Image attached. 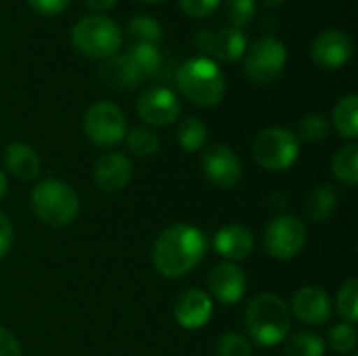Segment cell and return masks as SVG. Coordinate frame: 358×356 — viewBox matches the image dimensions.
<instances>
[{
	"label": "cell",
	"instance_id": "obj_1",
	"mask_svg": "<svg viewBox=\"0 0 358 356\" xmlns=\"http://www.w3.org/2000/svg\"><path fill=\"white\" fill-rule=\"evenodd\" d=\"M208 250L206 235L191 225L166 229L153 245V266L168 279L185 277L201 264Z\"/></svg>",
	"mask_w": 358,
	"mask_h": 356
},
{
	"label": "cell",
	"instance_id": "obj_2",
	"mask_svg": "<svg viewBox=\"0 0 358 356\" xmlns=\"http://www.w3.org/2000/svg\"><path fill=\"white\" fill-rule=\"evenodd\" d=\"M178 90L197 107H214L227 92V80L216 61L210 57L187 59L176 69Z\"/></svg>",
	"mask_w": 358,
	"mask_h": 356
},
{
	"label": "cell",
	"instance_id": "obj_3",
	"mask_svg": "<svg viewBox=\"0 0 358 356\" xmlns=\"http://www.w3.org/2000/svg\"><path fill=\"white\" fill-rule=\"evenodd\" d=\"M245 325L254 342H258L260 346L281 344L292 329L289 308L279 296L260 294L248 304Z\"/></svg>",
	"mask_w": 358,
	"mask_h": 356
},
{
	"label": "cell",
	"instance_id": "obj_4",
	"mask_svg": "<svg viewBox=\"0 0 358 356\" xmlns=\"http://www.w3.org/2000/svg\"><path fill=\"white\" fill-rule=\"evenodd\" d=\"M71 44L80 55L105 61L117 55L122 46V29L105 15H88L73 25Z\"/></svg>",
	"mask_w": 358,
	"mask_h": 356
},
{
	"label": "cell",
	"instance_id": "obj_5",
	"mask_svg": "<svg viewBox=\"0 0 358 356\" xmlns=\"http://www.w3.org/2000/svg\"><path fill=\"white\" fill-rule=\"evenodd\" d=\"M31 210L48 227H67L78 218L80 199L63 180H44L31 191Z\"/></svg>",
	"mask_w": 358,
	"mask_h": 356
},
{
	"label": "cell",
	"instance_id": "obj_6",
	"mask_svg": "<svg viewBox=\"0 0 358 356\" xmlns=\"http://www.w3.org/2000/svg\"><path fill=\"white\" fill-rule=\"evenodd\" d=\"M252 155L264 170H287L296 164L300 155V143L298 136L292 134L285 128L273 126L262 130L252 145Z\"/></svg>",
	"mask_w": 358,
	"mask_h": 356
},
{
	"label": "cell",
	"instance_id": "obj_7",
	"mask_svg": "<svg viewBox=\"0 0 358 356\" xmlns=\"http://www.w3.org/2000/svg\"><path fill=\"white\" fill-rule=\"evenodd\" d=\"M285 61H287L285 44L275 36H264L258 38L245 50L243 69L254 84H271L281 76Z\"/></svg>",
	"mask_w": 358,
	"mask_h": 356
},
{
	"label": "cell",
	"instance_id": "obj_8",
	"mask_svg": "<svg viewBox=\"0 0 358 356\" xmlns=\"http://www.w3.org/2000/svg\"><path fill=\"white\" fill-rule=\"evenodd\" d=\"M84 132L96 147H113L126 138V115L111 101H99L84 113Z\"/></svg>",
	"mask_w": 358,
	"mask_h": 356
},
{
	"label": "cell",
	"instance_id": "obj_9",
	"mask_svg": "<svg viewBox=\"0 0 358 356\" xmlns=\"http://www.w3.org/2000/svg\"><path fill=\"white\" fill-rule=\"evenodd\" d=\"M306 245V227L296 216L275 218L264 233V248L273 258L289 260L298 256Z\"/></svg>",
	"mask_w": 358,
	"mask_h": 356
},
{
	"label": "cell",
	"instance_id": "obj_10",
	"mask_svg": "<svg viewBox=\"0 0 358 356\" xmlns=\"http://www.w3.org/2000/svg\"><path fill=\"white\" fill-rule=\"evenodd\" d=\"M195 46L206 52V55H212L214 59L218 61H224V63H235L237 59H241L248 50V36L229 25V27H222L218 31H208V29H201L195 34Z\"/></svg>",
	"mask_w": 358,
	"mask_h": 356
},
{
	"label": "cell",
	"instance_id": "obj_11",
	"mask_svg": "<svg viewBox=\"0 0 358 356\" xmlns=\"http://www.w3.org/2000/svg\"><path fill=\"white\" fill-rule=\"evenodd\" d=\"M201 170L206 178L220 189H233L243 174L241 159L227 145H210L201 155Z\"/></svg>",
	"mask_w": 358,
	"mask_h": 356
},
{
	"label": "cell",
	"instance_id": "obj_12",
	"mask_svg": "<svg viewBox=\"0 0 358 356\" xmlns=\"http://www.w3.org/2000/svg\"><path fill=\"white\" fill-rule=\"evenodd\" d=\"M136 113L151 126H168L174 124L180 115L178 97L166 86L147 88L136 101Z\"/></svg>",
	"mask_w": 358,
	"mask_h": 356
},
{
	"label": "cell",
	"instance_id": "obj_13",
	"mask_svg": "<svg viewBox=\"0 0 358 356\" xmlns=\"http://www.w3.org/2000/svg\"><path fill=\"white\" fill-rule=\"evenodd\" d=\"M352 52H355V44H352L350 36H346L344 31H338V29L319 34L310 48L313 61L325 69L344 67L352 59Z\"/></svg>",
	"mask_w": 358,
	"mask_h": 356
},
{
	"label": "cell",
	"instance_id": "obj_14",
	"mask_svg": "<svg viewBox=\"0 0 358 356\" xmlns=\"http://www.w3.org/2000/svg\"><path fill=\"white\" fill-rule=\"evenodd\" d=\"M212 313H214L212 298L203 290H197V287L185 290L174 302V319L185 329L203 327L212 319Z\"/></svg>",
	"mask_w": 358,
	"mask_h": 356
},
{
	"label": "cell",
	"instance_id": "obj_15",
	"mask_svg": "<svg viewBox=\"0 0 358 356\" xmlns=\"http://www.w3.org/2000/svg\"><path fill=\"white\" fill-rule=\"evenodd\" d=\"M208 287L212 296L220 300L222 304H237L248 290V279H245V273L237 264L222 262L210 271Z\"/></svg>",
	"mask_w": 358,
	"mask_h": 356
},
{
	"label": "cell",
	"instance_id": "obj_16",
	"mask_svg": "<svg viewBox=\"0 0 358 356\" xmlns=\"http://www.w3.org/2000/svg\"><path fill=\"white\" fill-rule=\"evenodd\" d=\"M292 311L306 325H323L325 321H329L334 306L329 296L321 287L308 285L294 294Z\"/></svg>",
	"mask_w": 358,
	"mask_h": 356
},
{
	"label": "cell",
	"instance_id": "obj_17",
	"mask_svg": "<svg viewBox=\"0 0 358 356\" xmlns=\"http://www.w3.org/2000/svg\"><path fill=\"white\" fill-rule=\"evenodd\" d=\"M92 178L101 191L117 193L128 187L132 178V164L124 153H105L96 162Z\"/></svg>",
	"mask_w": 358,
	"mask_h": 356
},
{
	"label": "cell",
	"instance_id": "obj_18",
	"mask_svg": "<svg viewBox=\"0 0 358 356\" xmlns=\"http://www.w3.org/2000/svg\"><path fill=\"white\" fill-rule=\"evenodd\" d=\"M214 250L224 260H231V262L245 260L254 252V235L250 229L241 225L222 227L214 235Z\"/></svg>",
	"mask_w": 358,
	"mask_h": 356
},
{
	"label": "cell",
	"instance_id": "obj_19",
	"mask_svg": "<svg viewBox=\"0 0 358 356\" xmlns=\"http://www.w3.org/2000/svg\"><path fill=\"white\" fill-rule=\"evenodd\" d=\"M4 164L6 170L23 183H29L40 174V157L25 143H8L4 147Z\"/></svg>",
	"mask_w": 358,
	"mask_h": 356
},
{
	"label": "cell",
	"instance_id": "obj_20",
	"mask_svg": "<svg viewBox=\"0 0 358 356\" xmlns=\"http://www.w3.org/2000/svg\"><path fill=\"white\" fill-rule=\"evenodd\" d=\"M124 55L132 63V67L136 69V73H138L141 80H151V78H155L162 71L164 55H162V50H159L157 44L132 42Z\"/></svg>",
	"mask_w": 358,
	"mask_h": 356
},
{
	"label": "cell",
	"instance_id": "obj_21",
	"mask_svg": "<svg viewBox=\"0 0 358 356\" xmlns=\"http://www.w3.org/2000/svg\"><path fill=\"white\" fill-rule=\"evenodd\" d=\"M99 73L107 84H111L113 88H120V90L134 88L138 82H143L138 78L136 69L132 67V63L126 59V55H113V57L105 59Z\"/></svg>",
	"mask_w": 358,
	"mask_h": 356
},
{
	"label": "cell",
	"instance_id": "obj_22",
	"mask_svg": "<svg viewBox=\"0 0 358 356\" xmlns=\"http://www.w3.org/2000/svg\"><path fill=\"white\" fill-rule=\"evenodd\" d=\"M338 206V191L334 185L325 183L315 187L306 199V214L315 222H325Z\"/></svg>",
	"mask_w": 358,
	"mask_h": 356
},
{
	"label": "cell",
	"instance_id": "obj_23",
	"mask_svg": "<svg viewBox=\"0 0 358 356\" xmlns=\"http://www.w3.org/2000/svg\"><path fill=\"white\" fill-rule=\"evenodd\" d=\"M334 126L336 130L348 138L355 141L358 136V97L357 94H348L344 99L338 101L336 109H334Z\"/></svg>",
	"mask_w": 358,
	"mask_h": 356
},
{
	"label": "cell",
	"instance_id": "obj_24",
	"mask_svg": "<svg viewBox=\"0 0 358 356\" xmlns=\"http://www.w3.org/2000/svg\"><path fill=\"white\" fill-rule=\"evenodd\" d=\"M331 170L340 183L346 187H355L358 183V145L348 143L342 149L336 151L331 159Z\"/></svg>",
	"mask_w": 358,
	"mask_h": 356
},
{
	"label": "cell",
	"instance_id": "obj_25",
	"mask_svg": "<svg viewBox=\"0 0 358 356\" xmlns=\"http://www.w3.org/2000/svg\"><path fill=\"white\" fill-rule=\"evenodd\" d=\"M208 138V128L201 120L197 118H187L178 124L176 128V141L185 151H199L203 149Z\"/></svg>",
	"mask_w": 358,
	"mask_h": 356
},
{
	"label": "cell",
	"instance_id": "obj_26",
	"mask_svg": "<svg viewBox=\"0 0 358 356\" xmlns=\"http://www.w3.org/2000/svg\"><path fill=\"white\" fill-rule=\"evenodd\" d=\"M126 143L128 149L138 157H149L159 149V136L147 126H134L130 132H126Z\"/></svg>",
	"mask_w": 358,
	"mask_h": 356
},
{
	"label": "cell",
	"instance_id": "obj_27",
	"mask_svg": "<svg viewBox=\"0 0 358 356\" xmlns=\"http://www.w3.org/2000/svg\"><path fill=\"white\" fill-rule=\"evenodd\" d=\"M287 356H323L325 355V342L319 334L302 332L287 340L285 344Z\"/></svg>",
	"mask_w": 358,
	"mask_h": 356
},
{
	"label": "cell",
	"instance_id": "obj_28",
	"mask_svg": "<svg viewBox=\"0 0 358 356\" xmlns=\"http://www.w3.org/2000/svg\"><path fill=\"white\" fill-rule=\"evenodd\" d=\"M336 311L346 323H357L358 319V281L350 279L342 285L336 300Z\"/></svg>",
	"mask_w": 358,
	"mask_h": 356
},
{
	"label": "cell",
	"instance_id": "obj_29",
	"mask_svg": "<svg viewBox=\"0 0 358 356\" xmlns=\"http://www.w3.org/2000/svg\"><path fill=\"white\" fill-rule=\"evenodd\" d=\"M128 36L132 42H149V44H157L164 36L162 25L151 19V17H134L128 23Z\"/></svg>",
	"mask_w": 358,
	"mask_h": 356
},
{
	"label": "cell",
	"instance_id": "obj_30",
	"mask_svg": "<svg viewBox=\"0 0 358 356\" xmlns=\"http://www.w3.org/2000/svg\"><path fill=\"white\" fill-rule=\"evenodd\" d=\"M298 134L306 143H321L329 136V122L321 113H308L300 120Z\"/></svg>",
	"mask_w": 358,
	"mask_h": 356
},
{
	"label": "cell",
	"instance_id": "obj_31",
	"mask_svg": "<svg viewBox=\"0 0 358 356\" xmlns=\"http://www.w3.org/2000/svg\"><path fill=\"white\" fill-rule=\"evenodd\" d=\"M224 13L233 27L241 29L256 17V0H224Z\"/></svg>",
	"mask_w": 358,
	"mask_h": 356
},
{
	"label": "cell",
	"instance_id": "obj_32",
	"mask_svg": "<svg viewBox=\"0 0 358 356\" xmlns=\"http://www.w3.org/2000/svg\"><path fill=\"white\" fill-rule=\"evenodd\" d=\"M218 356H252V344L241 334H224L216 342Z\"/></svg>",
	"mask_w": 358,
	"mask_h": 356
},
{
	"label": "cell",
	"instance_id": "obj_33",
	"mask_svg": "<svg viewBox=\"0 0 358 356\" xmlns=\"http://www.w3.org/2000/svg\"><path fill=\"white\" fill-rule=\"evenodd\" d=\"M329 346L336 353L348 355L357 348V332L350 323H340L329 332Z\"/></svg>",
	"mask_w": 358,
	"mask_h": 356
},
{
	"label": "cell",
	"instance_id": "obj_34",
	"mask_svg": "<svg viewBox=\"0 0 358 356\" xmlns=\"http://www.w3.org/2000/svg\"><path fill=\"white\" fill-rule=\"evenodd\" d=\"M220 2L222 0H180V6L189 17L203 19V17H210L220 6Z\"/></svg>",
	"mask_w": 358,
	"mask_h": 356
},
{
	"label": "cell",
	"instance_id": "obj_35",
	"mask_svg": "<svg viewBox=\"0 0 358 356\" xmlns=\"http://www.w3.org/2000/svg\"><path fill=\"white\" fill-rule=\"evenodd\" d=\"M27 2L40 15H59L69 6L71 0H27Z\"/></svg>",
	"mask_w": 358,
	"mask_h": 356
},
{
	"label": "cell",
	"instance_id": "obj_36",
	"mask_svg": "<svg viewBox=\"0 0 358 356\" xmlns=\"http://www.w3.org/2000/svg\"><path fill=\"white\" fill-rule=\"evenodd\" d=\"M13 237H15V233H13V225H10V220H8V216L0 212V260L10 252Z\"/></svg>",
	"mask_w": 358,
	"mask_h": 356
},
{
	"label": "cell",
	"instance_id": "obj_37",
	"mask_svg": "<svg viewBox=\"0 0 358 356\" xmlns=\"http://www.w3.org/2000/svg\"><path fill=\"white\" fill-rule=\"evenodd\" d=\"M0 356H21V346L17 338L0 327Z\"/></svg>",
	"mask_w": 358,
	"mask_h": 356
},
{
	"label": "cell",
	"instance_id": "obj_38",
	"mask_svg": "<svg viewBox=\"0 0 358 356\" xmlns=\"http://www.w3.org/2000/svg\"><path fill=\"white\" fill-rule=\"evenodd\" d=\"M92 10H107L115 4V0H84Z\"/></svg>",
	"mask_w": 358,
	"mask_h": 356
},
{
	"label": "cell",
	"instance_id": "obj_39",
	"mask_svg": "<svg viewBox=\"0 0 358 356\" xmlns=\"http://www.w3.org/2000/svg\"><path fill=\"white\" fill-rule=\"evenodd\" d=\"M6 191H8V183H6V174L0 170V199L6 195Z\"/></svg>",
	"mask_w": 358,
	"mask_h": 356
},
{
	"label": "cell",
	"instance_id": "obj_40",
	"mask_svg": "<svg viewBox=\"0 0 358 356\" xmlns=\"http://www.w3.org/2000/svg\"><path fill=\"white\" fill-rule=\"evenodd\" d=\"M260 2H262L264 6H271V8H273V6H279L283 0H260Z\"/></svg>",
	"mask_w": 358,
	"mask_h": 356
},
{
	"label": "cell",
	"instance_id": "obj_41",
	"mask_svg": "<svg viewBox=\"0 0 358 356\" xmlns=\"http://www.w3.org/2000/svg\"><path fill=\"white\" fill-rule=\"evenodd\" d=\"M143 2H162V0H143Z\"/></svg>",
	"mask_w": 358,
	"mask_h": 356
}]
</instances>
